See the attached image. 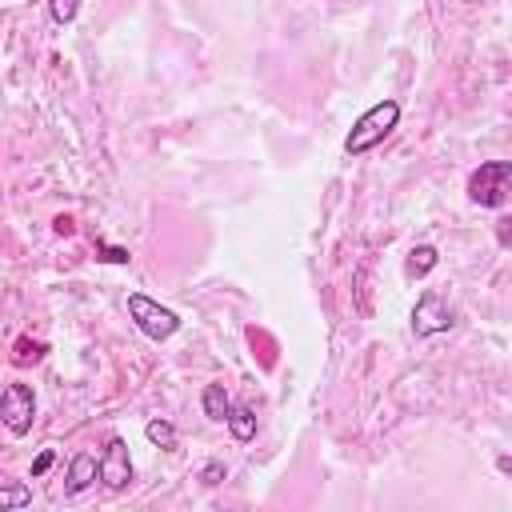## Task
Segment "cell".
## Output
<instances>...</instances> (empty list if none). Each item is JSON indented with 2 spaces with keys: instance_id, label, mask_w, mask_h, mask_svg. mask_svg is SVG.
Returning <instances> with one entry per match:
<instances>
[{
  "instance_id": "obj_14",
  "label": "cell",
  "mask_w": 512,
  "mask_h": 512,
  "mask_svg": "<svg viewBox=\"0 0 512 512\" xmlns=\"http://www.w3.org/2000/svg\"><path fill=\"white\" fill-rule=\"evenodd\" d=\"M44 356V344H32V340H16V364H32Z\"/></svg>"
},
{
  "instance_id": "obj_16",
  "label": "cell",
  "mask_w": 512,
  "mask_h": 512,
  "mask_svg": "<svg viewBox=\"0 0 512 512\" xmlns=\"http://www.w3.org/2000/svg\"><path fill=\"white\" fill-rule=\"evenodd\" d=\"M200 480H204V484H220V480H224V464H216V460H212V464H204Z\"/></svg>"
},
{
  "instance_id": "obj_6",
  "label": "cell",
  "mask_w": 512,
  "mask_h": 512,
  "mask_svg": "<svg viewBox=\"0 0 512 512\" xmlns=\"http://www.w3.org/2000/svg\"><path fill=\"white\" fill-rule=\"evenodd\" d=\"M452 328V308L440 292H420L416 308H412V332L416 336H436Z\"/></svg>"
},
{
  "instance_id": "obj_4",
  "label": "cell",
  "mask_w": 512,
  "mask_h": 512,
  "mask_svg": "<svg viewBox=\"0 0 512 512\" xmlns=\"http://www.w3.org/2000/svg\"><path fill=\"white\" fill-rule=\"evenodd\" d=\"M0 420H4V428L12 436H28L32 420H36V392H32V384L16 380V384H8L0 392Z\"/></svg>"
},
{
  "instance_id": "obj_5",
  "label": "cell",
  "mask_w": 512,
  "mask_h": 512,
  "mask_svg": "<svg viewBox=\"0 0 512 512\" xmlns=\"http://www.w3.org/2000/svg\"><path fill=\"white\" fill-rule=\"evenodd\" d=\"M96 476L104 480L108 492H124L132 484V460H128V444L120 436H112L104 444V456L96 460Z\"/></svg>"
},
{
  "instance_id": "obj_12",
  "label": "cell",
  "mask_w": 512,
  "mask_h": 512,
  "mask_svg": "<svg viewBox=\"0 0 512 512\" xmlns=\"http://www.w3.org/2000/svg\"><path fill=\"white\" fill-rule=\"evenodd\" d=\"M24 504H32V488H28V484H8V488H0V508H24Z\"/></svg>"
},
{
  "instance_id": "obj_18",
  "label": "cell",
  "mask_w": 512,
  "mask_h": 512,
  "mask_svg": "<svg viewBox=\"0 0 512 512\" xmlns=\"http://www.w3.org/2000/svg\"><path fill=\"white\" fill-rule=\"evenodd\" d=\"M56 232L68 236V232H72V220H68V216H56Z\"/></svg>"
},
{
  "instance_id": "obj_15",
  "label": "cell",
  "mask_w": 512,
  "mask_h": 512,
  "mask_svg": "<svg viewBox=\"0 0 512 512\" xmlns=\"http://www.w3.org/2000/svg\"><path fill=\"white\" fill-rule=\"evenodd\" d=\"M96 248L104 252V260H112V264H128L132 256H128V248H112V244H104V240H96Z\"/></svg>"
},
{
  "instance_id": "obj_17",
  "label": "cell",
  "mask_w": 512,
  "mask_h": 512,
  "mask_svg": "<svg viewBox=\"0 0 512 512\" xmlns=\"http://www.w3.org/2000/svg\"><path fill=\"white\" fill-rule=\"evenodd\" d=\"M48 468H52V452H40V456H36V464H32V476H44Z\"/></svg>"
},
{
  "instance_id": "obj_9",
  "label": "cell",
  "mask_w": 512,
  "mask_h": 512,
  "mask_svg": "<svg viewBox=\"0 0 512 512\" xmlns=\"http://www.w3.org/2000/svg\"><path fill=\"white\" fill-rule=\"evenodd\" d=\"M200 404H204V416H208V420H224V416H228V408H232V400H228L224 384H204Z\"/></svg>"
},
{
  "instance_id": "obj_3",
  "label": "cell",
  "mask_w": 512,
  "mask_h": 512,
  "mask_svg": "<svg viewBox=\"0 0 512 512\" xmlns=\"http://www.w3.org/2000/svg\"><path fill=\"white\" fill-rule=\"evenodd\" d=\"M128 316L136 320V328L148 336V340H168L176 328H180V316L172 308H164L160 300L144 296V292H128Z\"/></svg>"
},
{
  "instance_id": "obj_13",
  "label": "cell",
  "mask_w": 512,
  "mask_h": 512,
  "mask_svg": "<svg viewBox=\"0 0 512 512\" xmlns=\"http://www.w3.org/2000/svg\"><path fill=\"white\" fill-rule=\"evenodd\" d=\"M48 12L56 24H72L76 12H80V0H48Z\"/></svg>"
},
{
  "instance_id": "obj_8",
  "label": "cell",
  "mask_w": 512,
  "mask_h": 512,
  "mask_svg": "<svg viewBox=\"0 0 512 512\" xmlns=\"http://www.w3.org/2000/svg\"><path fill=\"white\" fill-rule=\"evenodd\" d=\"M224 424H228L232 440H240V444H248V440L256 436V412H252L248 404H232L228 416H224Z\"/></svg>"
},
{
  "instance_id": "obj_1",
  "label": "cell",
  "mask_w": 512,
  "mask_h": 512,
  "mask_svg": "<svg viewBox=\"0 0 512 512\" xmlns=\"http://www.w3.org/2000/svg\"><path fill=\"white\" fill-rule=\"evenodd\" d=\"M396 124H400V104H396V100H380V104H372V108L352 124V132L344 136V152H348V156H364V152H372L376 144H384V136H388Z\"/></svg>"
},
{
  "instance_id": "obj_19",
  "label": "cell",
  "mask_w": 512,
  "mask_h": 512,
  "mask_svg": "<svg viewBox=\"0 0 512 512\" xmlns=\"http://www.w3.org/2000/svg\"><path fill=\"white\" fill-rule=\"evenodd\" d=\"M468 4H476V0H468Z\"/></svg>"
},
{
  "instance_id": "obj_11",
  "label": "cell",
  "mask_w": 512,
  "mask_h": 512,
  "mask_svg": "<svg viewBox=\"0 0 512 512\" xmlns=\"http://www.w3.org/2000/svg\"><path fill=\"white\" fill-rule=\"evenodd\" d=\"M144 436H148V444H156V448H176V428H172L168 420H148V424H144Z\"/></svg>"
},
{
  "instance_id": "obj_10",
  "label": "cell",
  "mask_w": 512,
  "mask_h": 512,
  "mask_svg": "<svg viewBox=\"0 0 512 512\" xmlns=\"http://www.w3.org/2000/svg\"><path fill=\"white\" fill-rule=\"evenodd\" d=\"M436 268V248L432 244H420V248H412L408 252V264H404V272L416 280V276H428Z\"/></svg>"
},
{
  "instance_id": "obj_2",
  "label": "cell",
  "mask_w": 512,
  "mask_h": 512,
  "mask_svg": "<svg viewBox=\"0 0 512 512\" xmlns=\"http://www.w3.org/2000/svg\"><path fill=\"white\" fill-rule=\"evenodd\" d=\"M508 184H512V164L508 160H484L468 176V200L480 208H500L508 200Z\"/></svg>"
},
{
  "instance_id": "obj_7",
  "label": "cell",
  "mask_w": 512,
  "mask_h": 512,
  "mask_svg": "<svg viewBox=\"0 0 512 512\" xmlns=\"http://www.w3.org/2000/svg\"><path fill=\"white\" fill-rule=\"evenodd\" d=\"M92 480H96V456L76 452V456H72V464H68V484H64V492H68V496H76V492H84Z\"/></svg>"
}]
</instances>
